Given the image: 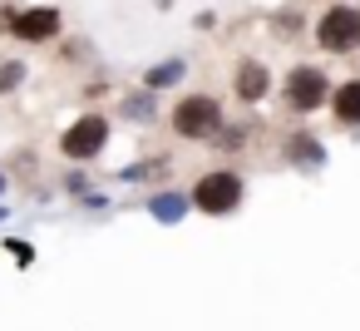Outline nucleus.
<instances>
[{
	"label": "nucleus",
	"mask_w": 360,
	"mask_h": 331,
	"mask_svg": "<svg viewBox=\"0 0 360 331\" xmlns=\"http://www.w3.org/2000/svg\"><path fill=\"white\" fill-rule=\"evenodd\" d=\"M188 203H193L202 218H232V213L247 203V178H242L237 168H207V173L193 183Z\"/></svg>",
	"instance_id": "obj_1"
},
{
	"label": "nucleus",
	"mask_w": 360,
	"mask_h": 331,
	"mask_svg": "<svg viewBox=\"0 0 360 331\" xmlns=\"http://www.w3.org/2000/svg\"><path fill=\"white\" fill-rule=\"evenodd\" d=\"M168 129L188 144H212V134L222 129V104L212 94H183L168 114Z\"/></svg>",
	"instance_id": "obj_2"
},
{
	"label": "nucleus",
	"mask_w": 360,
	"mask_h": 331,
	"mask_svg": "<svg viewBox=\"0 0 360 331\" xmlns=\"http://www.w3.org/2000/svg\"><path fill=\"white\" fill-rule=\"evenodd\" d=\"M330 75L321 70V65H291L286 70V80H281V99H286V109L291 114H316V109H326L330 104Z\"/></svg>",
	"instance_id": "obj_3"
},
{
	"label": "nucleus",
	"mask_w": 360,
	"mask_h": 331,
	"mask_svg": "<svg viewBox=\"0 0 360 331\" xmlns=\"http://www.w3.org/2000/svg\"><path fill=\"white\" fill-rule=\"evenodd\" d=\"M109 149V119L104 114H79L65 134H60V154L70 158V163H89V158H99Z\"/></svg>",
	"instance_id": "obj_4"
},
{
	"label": "nucleus",
	"mask_w": 360,
	"mask_h": 331,
	"mask_svg": "<svg viewBox=\"0 0 360 331\" xmlns=\"http://www.w3.org/2000/svg\"><path fill=\"white\" fill-rule=\"evenodd\" d=\"M316 45L330 55L360 50V6H326V15L316 20Z\"/></svg>",
	"instance_id": "obj_5"
},
{
	"label": "nucleus",
	"mask_w": 360,
	"mask_h": 331,
	"mask_svg": "<svg viewBox=\"0 0 360 331\" xmlns=\"http://www.w3.org/2000/svg\"><path fill=\"white\" fill-rule=\"evenodd\" d=\"M60 11L55 6H30V11H20L15 15V25H11V35L15 40H25V45H45V40H55L60 35Z\"/></svg>",
	"instance_id": "obj_6"
},
{
	"label": "nucleus",
	"mask_w": 360,
	"mask_h": 331,
	"mask_svg": "<svg viewBox=\"0 0 360 331\" xmlns=\"http://www.w3.org/2000/svg\"><path fill=\"white\" fill-rule=\"evenodd\" d=\"M281 158L296 168V173H321L326 163H330V154H326V139H316V134H286V149H281Z\"/></svg>",
	"instance_id": "obj_7"
},
{
	"label": "nucleus",
	"mask_w": 360,
	"mask_h": 331,
	"mask_svg": "<svg viewBox=\"0 0 360 331\" xmlns=\"http://www.w3.org/2000/svg\"><path fill=\"white\" fill-rule=\"evenodd\" d=\"M266 89H271L266 65H262V60H242V65H237V75H232V99H242V104H262V99H266Z\"/></svg>",
	"instance_id": "obj_8"
},
{
	"label": "nucleus",
	"mask_w": 360,
	"mask_h": 331,
	"mask_svg": "<svg viewBox=\"0 0 360 331\" xmlns=\"http://www.w3.org/2000/svg\"><path fill=\"white\" fill-rule=\"evenodd\" d=\"M148 213H153V223L178 227V223L193 213V203H188V193H183V188H158V193H148Z\"/></svg>",
	"instance_id": "obj_9"
},
{
	"label": "nucleus",
	"mask_w": 360,
	"mask_h": 331,
	"mask_svg": "<svg viewBox=\"0 0 360 331\" xmlns=\"http://www.w3.org/2000/svg\"><path fill=\"white\" fill-rule=\"evenodd\" d=\"M330 114H335L340 129L360 134V80H345V85L330 89Z\"/></svg>",
	"instance_id": "obj_10"
},
{
	"label": "nucleus",
	"mask_w": 360,
	"mask_h": 331,
	"mask_svg": "<svg viewBox=\"0 0 360 331\" xmlns=\"http://www.w3.org/2000/svg\"><path fill=\"white\" fill-rule=\"evenodd\" d=\"M173 173V158L168 154H153V158H139V163H124L114 178L124 183V188H134V183H158V178H168Z\"/></svg>",
	"instance_id": "obj_11"
},
{
	"label": "nucleus",
	"mask_w": 360,
	"mask_h": 331,
	"mask_svg": "<svg viewBox=\"0 0 360 331\" xmlns=\"http://www.w3.org/2000/svg\"><path fill=\"white\" fill-rule=\"evenodd\" d=\"M119 119H124V124H153V119H158V94L143 89V85L129 89V94L119 99Z\"/></svg>",
	"instance_id": "obj_12"
},
{
	"label": "nucleus",
	"mask_w": 360,
	"mask_h": 331,
	"mask_svg": "<svg viewBox=\"0 0 360 331\" xmlns=\"http://www.w3.org/2000/svg\"><path fill=\"white\" fill-rule=\"evenodd\" d=\"M188 80V60H158V65H148L143 70V89H153V94H163V89H173V85H183Z\"/></svg>",
	"instance_id": "obj_13"
},
{
	"label": "nucleus",
	"mask_w": 360,
	"mask_h": 331,
	"mask_svg": "<svg viewBox=\"0 0 360 331\" xmlns=\"http://www.w3.org/2000/svg\"><path fill=\"white\" fill-rule=\"evenodd\" d=\"M212 149H222V154H242V149H247V124H222V129L212 134Z\"/></svg>",
	"instance_id": "obj_14"
},
{
	"label": "nucleus",
	"mask_w": 360,
	"mask_h": 331,
	"mask_svg": "<svg viewBox=\"0 0 360 331\" xmlns=\"http://www.w3.org/2000/svg\"><path fill=\"white\" fill-rule=\"evenodd\" d=\"M6 252H11V262H15L20 272H30V267H35V257H40L30 237H11V232H6Z\"/></svg>",
	"instance_id": "obj_15"
},
{
	"label": "nucleus",
	"mask_w": 360,
	"mask_h": 331,
	"mask_svg": "<svg viewBox=\"0 0 360 331\" xmlns=\"http://www.w3.org/2000/svg\"><path fill=\"white\" fill-rule=\"evenodd\" d=\"M25 60H0V94H11V89H20L25 85Z\"/></svg>",
	"instance_id": "obj_16"
},
{
	"label": "nucleus",
	"mask_w": 360,
	"mask_h": 331,
	"mask_svg": "<svg viewBox=\"0 0 360 331\" xmlns=\"http://www.w3.org/2000/svg\"><path fill=\"white\" fill-rule=\"evenodd\" d=\"M65 188H70L75 198H84V193H89V173H79V168H75V173H65Z\"/></svg>",
	"instance_id": "obj_17"
},
{
	"label": "nucleus",
	"mask_w": 360,
	"mask_h": 331,
	"mask_svg": "<svg viewBox=\"0 0 360 331\" xmlns=\"http://www.w3.org/2000/svg\"><path fill=\"white\" fill-rule=\"evenodd\" d=\"M79 203H84L89 213H109V198H104V193H94V188H89V193H84Z\"/></svg>",
	"instance_id": "obj_18"
},
{
	"label": "nucleus",
	"mask_w": 360,
	"mask_h": 331,
	"mask_svg": "<svg viewBox=\"0 0 360 331\" xmlns=\"http://www.w3.org/2000/svg\"><path fill=\"white\" fill-rule=\"evenodd\" d=\"M301 30V15H276V35H296Z\"/></svg>",
	"instance_id": "obj_19"
},
{
	"label": "nucleus",
	"mask_w": 360,
	"mask_h": 331,
	"mask_svg": "<svg viewBox=\"0 0 360 331\" xmlns=\"http://www.w3.org/2000/svg\"><path fill=\"white\" fill-rule=\"evenodd\" d=\"M193 25H198V30H212V25H217V15H212V11H202V15H193Z\"/></svg>",
	"instance_id": "obj_20"
},
{
	"label": "nucleus",
	"mask_w": 360,
	"mask_h": 331,
	"mask_svg": "<svg viewBox=\"0 0 360 331\" xmlns=\"http://www.w3.org/2000/svg\"><path fill=\"white\" fill-rule=\"evenodd\" d=\"M148 6H153V11H173V6H178V0H148Z\"/></svg>",
	"instance_id": "obj_21"
},
{
	"label": "nucleus",
	"mask_w": 360,
	"mask_h": 331,
	"mask_svg": "<svg viewBox=\"0 0 360 331\" xmlns=\"http://www.w3.org/2000/svg\"><path fill=\"white\" fill-rule=\"evenodd\" d=\"M0 193H6V173H0Z\"/></svg>",
	"instance_id": "obj_22"
}]
</instances>
